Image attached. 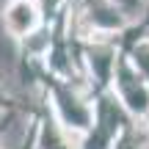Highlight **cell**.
I'll use <instances>...</instances> for the list:
<instances>
[{
	"label": "cell",
	"mask_w": 149,
	"mask_h": 149,
	"mask_svg": "<svg viewBox=\"0 0 149 149\" xmlns=\"http://www.w3.org/2000/svg\"><path fill=\"white\" fill-rule=\"evenodd\" d=\"M47 88L53 91V108H55V116L61 119V124L74 130H86L91 124V111L72 91V83H64V80L47 74Z\"/></svg>",
	"instance_id": "6da1fadb"
},
{
	"label": "cell",
	"mask_w": 149,
	"mask_h": 149,
	"mask_svg": "<svg viewBox=\"0 0 149 149\" xmlns=\"http://www.w3.org/2000/svg\"><path fill=\"white\" fill-rule=\"evenodd\" d=\"M0 22H3V31L11 39H22V36H28V33H33L39 28L42 14H39V6L33 0H8L3 6Z\"/></svg>",
	"instance_id": "7a4b0ae2"
},
{
	"label": "cell",
	"mask_w": 149,
	"mask_h": 149,
	"mask_svg": "<svg viewBox=\"0 0 149 149\" xmlns=\"http://www.w3.org/2000/svg\"><path fill=\"white\" fill-rule=\"evenodd\" d=\"M116 83H119V91H122L124 102H127L133 111H146L149 97H146L144 86H141V80L130 72V66L124 64V61H119V64H116Z\"/></svg>",
	"instance_id": "3957f363"
},
{
	"label": "cell",
	"mask_w": 149,
	"mask_h": 149,
	"mask_svg": "<svg viewBox=\"0 0 149 149\" xmlns=\"http://www.w3.org/2000/svg\"><path fill=\"white\" fill-rule=\"evenodd\" d=\"M88 66H91V72L97 74V83L105 86L108 80H111L113 66H116L113 50H111V47H102V44H97V47H88Z\"/></svg>",
	"instance_id": "277c9868"
},
{
	"label": "cell",
	"mask_w": 149,
	"mask_h": 149,
	"mask_svg": "<svg viewBox=\"0 0 149 149\" xmlns=\"http://www.w3.org/2000/svg\"><path fill=\"white\" fill-rule=\"evenodd\" d=\"M116 149H135V146H133V141H130V135H127V133H124L122 138H119V144H116Z\"/></svg>",
	"instance_id": "5b68a950"
}]
</instances>
